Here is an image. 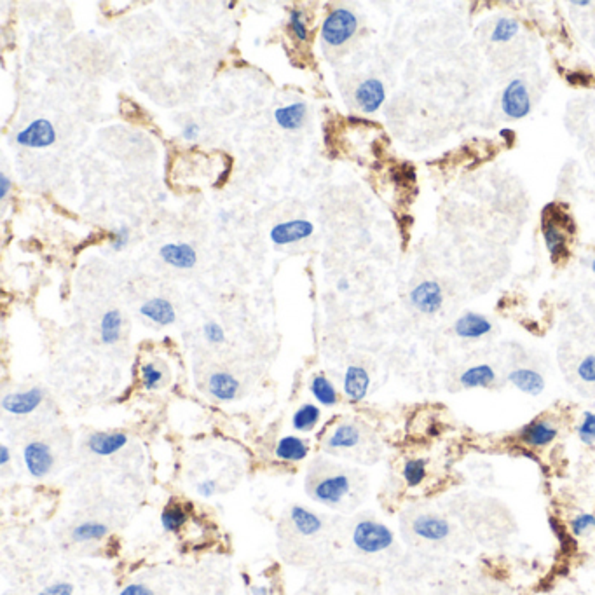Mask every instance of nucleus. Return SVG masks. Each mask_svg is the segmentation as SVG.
Wrapping results in <instances>:
<instances>
[{
	"mask_svg": "<svg viewBox=\"0 0 595 595\" xmlns=\"http://www.w3.org/2000/svg\"><path fill=\"white\" fill-rule=\"evenodd\" d=\"M108 534V527L101 522H84L73 527L72 539L77 543L96 541V539L105 538Z\"/></svg>",
	"mask_w": 595,
	"mask_h": 595,
	"instance_id": "nucleus-29",
	"label": "nucleus"
},
{
	"mask_svg": "<svg viewBox=\"0 0 595 595\" xmlns=\"http://www.w3.org/2000/svg\"><path fill=\"white\" fill-rule=\"evenodd\" d=\"M353 543L363 554H379L395 543V534L390 527L375 520H362L353 531Z\"/></svg>",
	"mask_w": 595,
	"mask_h": 595,
	"instance_id": "nucleus-1",
	"label": "nucleus"
},
{
	"mask_svg": "<svg viewBox=\"0 0 595 595\" xmlns=\"http://www.w3.org/2000/svg\"><path fill=\"white\" fill-rule=\"evenodd\" d=\"M121 332H123V316H121V312L116 311V309L105 312L100 323L101 342L116 344L121 339Z\"/></svg>",
	"mask_w": 595,
	"mask_h": 595,
	"instance_id": "nucleus-26",
	"label": "nucleus"
},
{
	"mask_svg": "<svg viewBox=\"0 0 595 595\" xmlns=\"http://www.w3.org/2000/svg\"><path fill=\"white\" fill-rule=\"evenodd\" d=\"M320 416H322V412H320L318 407L312 405V403H304V405L300 407V409H297V412L293 414L292 424L297 432L307 433L311 432V429H315V426L318 424Z\"/></svg>",
	"mask_w": 595,
	"mask_h": 595,
	"instance_id": "nucleus-27",
	"label": "nucleus"
},
{
	"mask_svg": "<svg viewBox=\"0 0 595 595\" xmlns=\"http://www.w3.org/2000/svg\"><path fill=\"white\" fill-rule=\"evenodd\" d=\"M573 6H579V7H586V6H590V2H589V0H574V2H573Z\"/></svg>",
	"mask_w": 595,
	"mask_h": 595,
	"instance_id": "nucleus-48",
	"label": "nucleus"
},
{
	"mask_svg": "<svg viewBox=\"0 0 595 595\" xmlns=\"http://www.w3.org/2000/svg\"><path fill=\"white\" fill-rule=\"evenodd\" d=\"M410 302L422 315H434L444 306V292L437 281H422L410 292Z\"/></svg>",
	"mask_w": 595,
	"mask_h": 595,
	"instance_id": "nucleus-5",
	"label": "nucleus"
},
{
	"mask_svg": "<svg viewBox=\"0 0 595 595\" xmlns=\"http://www.w3.org/2000/svg\"><path fill=\"white\" fill-rule=\"evenodd\" d=\"M492 332V323L479 312H464L454 323V334L461 339H482Z\"/></svg>",
	"mask_w": 595,
	"mask_h": 595,
	"instance_id": "nucleus-13",
	"label": "nucleus"
},
{
	"mask_svg": "<svg viewBox=\"0 0 595 595\" xmlns=\"http://www.w3.org/2000/svg\"><path fill=\"white\" fill-rule=\"evenodd\" d=\"M210 393L213 395L217 400L222 402H230L236 398L238 390H240V382L236 381V377H233L227 372H215V374L210 375Z\"/></svg>",
	"mask_w": 595,
	"mask_h": 595,
	"instance_id": "nucleus-19",
	"label": "nucleus"
},
{
	"mask_svg": "<svg viewBox=\"0 0 595 595\" xmlns=\"http://www.w3.org/2000/svg\"><path fill=\"white\" fill-rule=\"evenodd\" d=\"M203 332H205V337L210 340L211 344H220L224 342L225 339V334L224 330H222V327L218 323H206L205 328H203Z\"/></svg>",
	"mask_w": 595,
	"mask_h": 595,
	"instance_id": "nucleus-38",
	"label": "nucleus"
},
{
	"mask_svg": "<svg viewBox=\"0 0 595 595\" xmlns=\"http://www.w3.org/2000/svg\"><path fill=\"white\" fill-rule=\"evenodd\" d=\"M16 142L29 148H46L56 142V133L48 119H35L18 133Z\"/></svg>",
	"mask_w": 595,
	"mask_h": 595,
	"instance_id": "nucleus-6",
	"label": "nucleus"
},
{
	"mask_svg": "<svg viewBox=\"0 0 595 595\" xmlns=\"http://www.w3.org/2000/svg\"><path fill=\"white\" fill-rule=\"evenodd\" d=\"M269 590L265 586H252V595H268Z\"/></svg>",
	"mask_w": 595,
	"mask_h": 595,
	"instance_id": "nucleus-46",
	"label": "nucleus"
},
{
	"mask_svg": "<svg viewBox=\"0 0 595 595\" xmlns=\"http://www.w3.org/2000/svg\"><path fill=\"white\" fill-rule=\"evenodd\" d=\"M42 398H44V393L39 387H32V390L21 391V393H11L2 398V409L14 416H25L41 405Z\"/></svg>",
	"mask_w": 595,
	"mask_h": 595,
	"instance_id": "nucleus-11",
	"label": "nucleus"
},
{
	"mask_svg": "<svg viewBox=\"0 0 595 595\" xmlns=\"http://www.w3.org/2000/svg\"><path fill=\"white\" fill-rule=\"evenodd\" d=\"M128 444V437L124 433H95L89 437V451L98 456H112Z\"/></svg>",
	"mask_w": 595,
	"mask_h": 595,
	"instance_id": "nucleus-18",
	"label": "nucleus"
},
{
	"mask_svg": "<svg viewBox=\"0 0 595 595\" xmlns=\"http://www.w3.org/2000/svg\"><path fill=\"white\" fill-rule=\"evenodd\" d=\"M311 393L315 395V398L325 407H332L337 403V391H335L334 385L328 381L325 375H316L311 382Z\"/></svg>",
	"mask_w": 595,
	"mask_h": 595,
	"instance_id": "nucleus-28",
	"label": "nucleus"
},
{
	"mask_svg": "<svg viewBox=\"0 0 595 595\" xmlns=\"http://www.w3.org/2000/svg\"><path fill=\"white\" fill-rule=\"evenodd\" d=\"M578 438L583 445L595 444V412L592 410L583 412V419L578 426Z\"/></svg>",
	"mask_w": 595,
	"mask_h": 595,
	"instance_id": "nucleus-33",
	"label": "nucleus"
},
{
	"mask_svg": "<svg viewBox=\"0 0 595 595\" xmlns=\"http://www.w3.org/2000/svg\"><path fill=\"white\" fill-rule=\"evenodd\" d=\"M290 519H292L295 529L302 536H315L322 531V520H320V517L302 507H293L292 510H290Z\"/></svg>",
	"mask_w": 595,
	"mask_h": 595,
	"instance_id": "nucleus-23",
	"label": "nucleus"
},
{
	"mask_svg": "<svg viewBox=\"0 0 595 595\" xmlns=\"http://www.w3.org/2000/svg\"><path fill=\"white\" fill-rule=\"evenodd\" d=\"M592 271H594V273H595V260H594V262H592Z\"/></svg>",
	"mask_w": 595,
	"mask_h": 595,
	"instance_id": "nucleus-49",
	"label": "nucleus"
},
{
	"mask_svg": "<svg viewBox=\"0 0 595 595\" xmlns=\"http://www.w3.org/2000/svg\"><path fill=\"white\" fill-rule=\"evenodd\" d=\"M360 429L355 424H340L328 437L327 445L330 449H353L360 444Z\"/></svg>",
	"mask_w": 595,
	"mask_h": 595,
	"instance_id": "nucleus-25",
	"label": "nucleus"
},
{
	"mask_svg": "<svg viewBox=\"0 0 595 595\" xmlns=\"http://www.w3.org/2000/svg\"><path fill=\"white\" fill-rule=\"evenodd\" d=\"M198 492L201 496H205V498L213 496L215 492H217V482H215V480H203V482L198 484Z\"/></svg>",
	"mask_w": 595,
	"mask_h": 595,
	"instance_id": "nucleus-42",
	"label": "nucleus"
},
{
	"mask_svg": "<svg viewBox=\"0 0 595 595\" xmlns=\"http://www.w3.org/2000/svg\"><path fill=\"white\" fill-rule=\"evenodd\" d=\"M403 479L409 487H417L426 479V461L424 459H409L403 464Z\"/></svg>",
	"mask_w": 595,
	"mask_h": 595,
	"instance_id": "nucleus-30",
	"label": "nucleus"
},
{
	"mask_svg": "<svg viewBox=\"0 0 595 595\" xmlns=\"http://www.w3.org/2000/svg\"><path fill=\"white\" fill-rule=\"evenodd\" d=\"M508 382L517 387L520 393L529 395V397H538L545 391V379L539 372L532 369H515L508 374Z\"/></svg>",
	"mask_w": 595,
	"mask_h": 595,
	"instance_id": "nucleus-15",
	"label": "nucleus"
},
{
	"mask_svg": "<svg viewBox=\"0 0 595 595\" xmlns=\"http://www.w3.org/2000/svg\"><path fill=\"white\" fill-rule=\"evenodd\" d=\"M9 459H11L9 449H7L6 445H0V464H2V467H6V464L9 463Z\"/></svg>",
	"mask_w": 595,
	"mask_h": 595,
	"instance_id": "nucleus-45",
	"label": "nucleus"
},
{
	"mask_svg": "<svg viewBox=\"0 0 595 595\" xmlns=\"http://www.w3.org/2000/svg\"><path fill=\"white\" fill-rule=\"evenodd\" d=\"M347 492H350V479L346 475H332L316 484L312 496L323 504H339Z\"/></svg>",
	"mask_w": 595,
	"mask_h": 595,
	"instance_id": "nucleus-10",
	"label": "nucleus"
},
{
	"mask_svg": "<svg viewBox=\"0 0 595 595\" xmlns=\"http://www.w3.org/2000/svg\"><path fill=\"white\" fill-rule=\"evenodd\" d=\"M315 233V225L311 222L297 218V220L283 222L273 227L271 230V241L274 245H290V243L302 241Z\"/></svg>",
	"mask_w": 595,
	"mask_h": 595,
	"instance_id": "nucleus-8",
	"label": "nucleus"
},
{
	"mask_svg": "<svg viewBox=\"0 0 595 595\" xmlns=\"http://www.w3.org/2000/svg\"><path fill=\"white\" fill-rule=\"evenodd\" d=\"M119 595H154V592H152L148 586L140 585V583H133V585L124 586Z\"/></svg>",
	"mask_w": 595,
	"mask_h": 595,
	"instance_id": "nucleus-41",
	"label": "nucleus"
},
{
	"mask_svg": "<svg viewBox=\"0 0 595 595\" xmlns=\"http://www.w3.org/2000/svg\"><path fill=\"white\" fill-rule=\"evenodd\" d=\"M370 387V375L363 367L351 365L344 374V393L351 402H362Z\"/></svg>",
	"mask_w": 595,
	"mask_h": 595,
	"instance_id": "nucleus-14",
	"label": "nucleus"
},
{
	"mask_svg": "<svg viewBox=\"0 0 595 595\" xmlns=\"http://www.w3.org/2000/svg\"><path fill=\"white\" fill-rule=\"evenodd\" d=\"M37 595H73V586L66 581H58L53 585L46 586Z\"/></svg>",
	"mask_w": 595,
	"mask_h": 595,
	"instance_id": "nucleus-39",
	"label": "nucleus"
},
{
	"mask_svg": "<svg viewBox=\"0 0 595 595\" xmlns=\"http://www.w3.org/2000/svg\"><path fill=\"white\" fill-rule=\"evenodd\" d=\"M412 531L426 541H444L451 534V524L437 515H419L412 522Z\"/></svg>",
	"mask_w": 595,
	"mask_h": 595,
	"instance_id": "nucleus-9",
	"label": "nucleus"
},
{
	"mask_svg": "<svg viewBox=\"0 0 595 595\" xmlns=\"http://www.w3.org/2000/svg\"><path fill=\"white\" fill-rule=\"evenodd\" d=\"M163 381L164 374L158 367L152 365V363H147V365L142 367V385L145 390H158L163 385Z\"/></svg>",
	"mask_w": 595,
	"mask_h": 595,
	"instance_id": "nucleus-35",
	"label": "nucleus"
},
{
	"mask_svg": "<svg viewBox=\"0 0 595 595\" xmlns=\"http://www.w3.org/2000/svg\"><path fill=\"white\" fill-rule=\"evenodd\" d=\"M183 138L185 140H195L199 135V126L195 123H189L183 126V131H182Z\"/></svg>",
	"mask_w": 595,
	"mask_h": 595,
	"instance_id": "nucleus-43",
	"label": "nucleus"
},
{
	"mask_svg": "<svg viewBox=\"0 0 595 595\" xmlns=\"http://www.w3.org/2000/svg\"><path fill=\"white\" fill-rule=\"evenodd\" d=\"M578 375L581 381L595 385V355H589L579 362Z\"/></svg>",
	"mask_w": 595,
	"mask_h": 595,
	"instance_id": "nucleus-37",
	"label": "nucleus"
},
{
	"mask_svg": "<svg viewBox=\"0 0 595 595\" xmlns=\"http://www.w3.org/2000/svg\"><path fill=\"white\" fill-rule=\"evenodd\" d=\"M309 454V447L306 442L299 437H283L276 445V456L281 461H302Z\"/></svg>",
	"mask_w": 595,
	"mask_h": 595,
	"instance_id": "nucleus-22",
	"label": "nucleus"
},
{
	"mask_svg": "<svg viewBox=\"0 0 595 595\" xmlns=\"http://www.w3.org/2000/svg\"><path fill=\"white\" fill-rule=\"evenodd\" d=\"M356 103L362 108L365 113H374L379 111L382 103L386 100V91L385 84H382L379 79H367L363 81L362 84L358 86L355 93Z\"/></svg>",
	"mask_w": 595,
	"mask_h": 595,
	"instance_id": "nucleus-12",
	"label": "nucleus"
},
{
	"mask_svg": "<svg viewBox=\"0 0 595 595\" xmlns=\"http://www.w3.org/2000/svg\"><path fill=\"white\" fill-rule=\"evenodd\" d=\"M501 108L510 119H524L531 112V96L526 82L514 79L508 82L501 96Z\"/></svg>",
	"mask_w": 595,
	"mask_h": 595,
	"instance_id": "nucleus-3",
	"label": "nucleus"
},
{
	"mask_svg": "<svg viewBox=\"0 0 595 595\" xmlns=\"http://www.w3.org/2000/svg\"><path fill=\"white\" fill-rule=\"evenodd\" d=\"M159 253H161V258L166 264L178 269H190L194 268L195 262H198L195 250L190 245H185V243H182V245H178V243L164 245Z\"/></svg>",
	"mask_w": 595,
	"mask_h": 595,
	"instance_id": "nucleus-16",
	"label": "nucleus"
},
{
	"mask_svg": "<svg viewBox=\"0 0 595 595\" xmlns=\"http://www.w3.org/2000/svg\"><path fill=\"white\" fill-rule=\"evenodd\" d=\"M543 240H545L548 253H550V257L554 258L555 262H557L561 257L566 255V252H567L566 238H564L561 229H559L554 222H548V220L543 222Z\"/></svg>",
	"mask_w": 595,
	"mask_h": 595,
	"instance_id": "nucleus-24",
	"label": "nucleus"
},
{
	"mask_svg": "<svg viewBox=\"0 0 595 595\" xmlns=\"http://www.w3.org/2000/svg\"><path fill=\"white\" fill-rule=\"evenodd\" d=\"M140 312H142V316H145V318L161 325V327L171 325L175 322V318H177L173 304H171L170 300L161 299V297H156V299L143 302L142 307H140Z\"/></svg>",
	"mask_w": 595,
	"mask_h": 595,
	"instance_id": "nucleus-17",
	"label": "nucleus"
},
{
	"mask_svg": "<svg viewBox=\"0 0 595 595\" xmlns=\"http://www.w3.org/2000/svg\"><path fill=\"white\" fill-rule=\"evenodd\" d=\"M519 30H520V26H519V23L515 21V19L501 18V19H498V23H496L494 30H492L491 41L492 42H508V41H512V39H514L517 34H519Z\"/></svg>",
	"mask_w": 595,
	"mask_h": 595,
	"instance_id": "nucleus-31",
	"label": "nucleus"
},
{
	"mask_svg": "<svg viewBox=\"0 0 595 595\" xmlns=\"http://www.w3.org/2000/svg\"><path fill=\"white\" fill-rule=\"evenodd\" d=\"M461 386L467 390H477V387H489L496 382V372L491 365H475L469 367L461 374Z\"/></svg>",
	"mask_w": 595,
	"mask_h": 595,
	"instance_id": "nucleus-20",
	"label": "nucleus"
},
{
	"mask_svg": "<svg viewBox=\"0 0 595 595\" xmlns=\"http://www.w3.org/2000/svg\"><path fill=\"white\" fill-rule=\"evenodd\" d=\"M23 459H25L26 469L35 479H42L51 472L54 463L51 447L44 442H32L23 451Z\"/></svg>",
	"mask_w": 595,
	"mask_h": 595,
	"instance_id": "nucleus-7",
	"label": "nucleus"
},
{
	"mask_svg": "<svg viewBox=\"0 0 595 595\" xmlns=\"http://www.w3.org/2000/svg\"><path fill=\"white\" fill-rule=\"evenodd\" d=\"M9 189H11V182L9 178H7V175H0V199H6L7 194H9Z\"/></svg>",
	"mask_w": 595,
	"mask_h": 595,
	"instance_id": "nucleus-44",
	"label": "nucleus"
},
{
	"mask_svg": "<svg viewBox=\"0 0 595 595\" xmlns=\"http://www.w3.org/2000/svg\"><path fill=\"white\" fill-rule=\"evenodd\" d=\"M595 529V515L594 514H579L576 517H573L569 522V531L571 534L576 536H585L589 534V532H592Z\"/></svg>",
	"mask_w": 595,
	"mask_h": 595,
	"instance_id": "nucleus-34",
	"label": "nucleus"
},
{
	"mask_svg": "<svg viewBox=\"0 0 595 595\" xmlns=\"http://www.w3.org/2000/svg\"><path fill=\"white\" fill-rule=\"evenodd\" d=\"M559 429L550 419H534V421L529 422V424L524 426L520 429V442L527 447L532 449H543L548 447L555 442L557 438Z\"/></svg>",
	"mask_w": 595,
	"mask_h": 595,
	"instance_id": "nucleus-4",
	"label": "nucleus"
},
{
	"mask_svg": "<svg viewBox=\"0 0 595 595\" xmlns=\"http://www.w3.org/2000/svg\"><path fill=\"white\" fill-rule=\"evenodd\" d=\"M290 29L299 41H307V26L299 9L290 11Z\"/></svg>",
	"mask_w": 595,
	"mask_h": 595,
	"instance_id": "nucleus-36",
	"label": "nucleus"
},
{
	"mask_svg": "<svg viewBox=\"0 0 595 595\" xmlns=\"http://www.w3.org/2000/svg\"><path fill=\"white\" fill-rule=\"evenodd\" d=\"M358 29V19L350 9H334L322 25V37L325 44L342 46L353 37Z\"/></svg>",
	"mask_w": 595,
	"mask_h": 595,
	"instance_id": "nucleus-2",
	"label": "nucleus"
},
{
	"mask_svg": "<svg viewBox=\"0 0 595 595\" xmlns=\"http://www.w3.org/2000/svg\"><path fill=\"white\" fill-rule=\"evenodd\" d=\"M337 287H339V290H340V292H346V290H347V288H350V283H347V281H346V280H340V281H339V285H337Z\"/></svg>",
	"mask_w": 595,
	"mask_h": 595,
	"instance_id": "nucleus-47",
	"label": "nucleus"
},
{
	"mask_svg": "<svg viewBox=\"0 0 595 595\" xmlns=\"http://www.w3.org/2000/svg\"><path fill=\"white\" fill-rule=\"evenodd\" d=\"M187 520V514L182 508H166L161 515L163 529L168 532H177L183 527Z\"/></svg>",
	"mask_w": 595,
	"mask_h": 595,
	"instance_id": "nucleus-32",
	"label": "nucleus"
},
{
	"mask_svg": "<svg viewBox=\"0 0 595 595\" xmlns=\"http://www.w3.org/2000/svg\"><path fill=\"white\" fill-rule=\"evenodd\" d=\"M307 107L306 103L299 101V103L287 105V107H280L276 112H274V119L280 124L281 128L287 129V131H295L304 124V119H306Z\"/></svg>",
	"mask_w": 595,
	"mask_h": 595,
	"instance_id": "nucleus-21",
	"label": "nucleus"
},
{
	"mask_svg": "<svg viewBox=\"0 0 595 595\" xmlns=\"http://www.w3.org/2000/svg\"><path fill=\"white\" fill-rule=\"evenodd\" d=\"M111 241H112V248L113 250H123L129 241L128 227L123 225V227H119L117 230H113L112 236H111Z\"/></svg>",
	"mask_w": 595,
	"mask_h": 595,
	"instance_id": "nucleus-40",
	"label": "nucleus"
}]
</instances>
